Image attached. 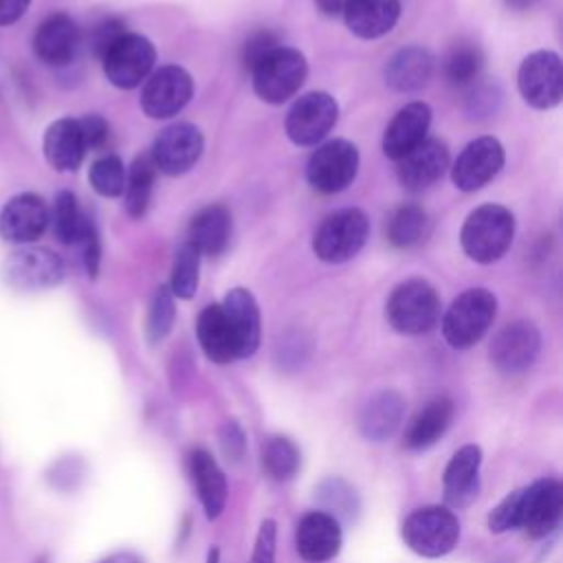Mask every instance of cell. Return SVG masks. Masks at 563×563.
Instances as JSON below:
<instances>
[{"mask_svg":"<svg viewBox=\"0 0 563 563\" xmlns=\"http://www.w3.org/2000/svg\"><path fill=\"white\" fill-rule=\"evenodd\" d=\"M515 235V216L501 205H482L468 213L460 242L464 253L479 264L499 260Z\"/></svg>","mask_w":563,"mask_h":563,"instance_id":"6da1fadb","label":"cell"},{"mask_svg":"<svg viewBox=\"0 0 563 563\" xmlns=\"http://www.w3.org/2000/svg\"><path fill=\"white\" fill-rule=\"evenodd\" d=\"M405 545L424 559L449 554L460 541V521L446 506L416 508L400 528Z\"/></svg>","mask_w":563,"mask_h":563,"instance_id":"7a4b0ae2","label":"cell"},{"mask_svg":"<svg viewBox=\"0 0 563 563\" xmlns=\"http://www.w3.org/2000/svg\"><path fill=\"white\" fill-rule=\"evenodd\" d=\"M497 299L486 288H468L453 299L442 317V334L455 350L475 345L493 325Z\"/></svg>","mask_w":563,"mask_h":563,"instance_id":"3957f363","label":"cell"},{"mask_svg":"<svg viewBox=\"0 0 563 563\" xmlns=\"http://www.w3.org/2000/svg\"><path fill=\"white\" fill-rule=\"evenodd\" d=\"M440 319V297L420 277L398 284L387 299V321L400 334H424Z\"/></svg>","mask_w":563,"mask_h":563,"instance_id":"277c9868","label":"cell"},{"mask_svg":"<svg viewBox=\"0 0 563 563\" xmlns=\"http://www.w3.org/2000/svg\"><path fill=\"white\" fill-rule=\"evenodd\" d=\"M369 233L367 216L361 209H341L330 213L312 238V251L321 262L341 264L352 260Z\"/></svg>","mask_w":563,"mask_h":563,"instance_id":"5b68a950","label":"cell"},{"mask_svg":"<svg viewBox=\"0 0 563 563\" xmlns=\"http://www.w3.org/2000/svg\"><path fill=\"white\" fill-rule=\"evenodd\" d=\"M306 73V59L297 48L277 46L251 70L253 90L266 103H284L301 88Z\"/></svg>","mask_w":563,"mask_h":563,"instance_id":"8992f818","label":"cell"},{"mask_svg":"<svg viewBox=\"0 0 563 563\" xmlns=\"http://www.w3.org/2000/svg\"><path fill=\"white\" fill-rule=\"evenodd\" d=\"M517 493V528L532 539L554 532L563 517V486L554 477L537 479Z\"/></svg>","mask_w":563,"mask_h":563,"instance_id":"52a82bcc","label":"cell"},{"mask_svg":"<svg viewBox=\"0 0 563 563\" xmlns=\"http://www.w3.org/2000/svg\"><path fill=\"white\" fill-rule=\"evenodd\" d=\"M2 279L13 290H44L64 279V264L51 249L22 246L4 260Z\"/></svg>","mask_w":563,"mask_h":563,"instance_id":"ba28073f","label":"cell"},{"mask_svg":"<svg viewBox=\"0 0 563 563\" xmlns=\"http://www.w3.org/2000/svg\"><path fill=\"white\" fill-rule=\"evenodd\" d=\"M101 62H103V73L108 81L117 88L130 90V88H136L143 79H147L156 62V51L147 37L125 31L106 51Z\"/></svg>","mask_w":563,"mask_h":563,"instance_id":"9c48e42d","label":"cell"},{"mask_svg":"<svg viewBox=\"0 0 563 563\" xmlns=\"http://www.w3.org/2000/svg\"><path fill=\"white\" fill-rule=\"evenodd\" d=\"M358 150L345 139L323 143L312 152L306 165V178L321 194L343 191L356 176Z\"/></svg>","mask_w":563,"mask_h":563,"instance_id":"30bf717a","label":"cell"},{"mask_svg":"<svg viewBox=\"0 0 563 563\" xmlns=\"http://www.w3.org/2000/svg\"><path fill=\"white\" fill-rule=\"evenodd\" d=\"M519 92L537 110H550L559 106L563 97V64L552 51H537L528 55L517 75Z\"/></svg>","mask_w":563,"mask_h":563,"instance_id":"8fae6325","label":"cell"},{"mask_svg":"<svg viewBox=\"0 0 563 563\" xmlns=\"http://www.w3.org/2000/svg\"><path fill=\"white\" fill-rule=\"evenodd\" d=\"M541 334L530 321H512L504 325L490 343V361L506 376L523 374L539 356Z\"/></svg>","mask_w":563,"mask_h":563,"instance_id":"7c38bea8","label":"cell"},{"mask_svg":"<svg viewBox=\"0 0 563 563\" xmlns=\"http://www.w3.org/2000/svg\"><path fill=\"white\" fill-rule=\"evenodd\" d=\"M339 106L328 92H308L299 97L286 117V134L297 145L319 143L336 123Z\"/></svg>","mask_w":563,"mask_h":563,"instance_id":"4fadbf2b","label":"cell"},{"mask_svg":"<svg viewBox=\"0 0 563 563\" xmlns=\"http://www.w3.org/2000/svg\"><path fill=\"white\" fill-rule=\"evenodd\" d=\"M191 95V75L180 66H163L145 81L141 108L152 119H167L180 112L189 103Z\"/></svg>","mask_w":563,"mask_h":563,"instance_id":"5bb4252c","label":"cell"},{"mask_svg":"<svg viewBox=\"0 0 563 563\" xmlns=\"http://www.w3.org/2000/svg\"><path fill=\"white\" fill-rule=\"evenodd\" d=\"M202 134L191 123H174L165 128L150 152L154 167L167 176H178L189 172L202 154Z\"/></svg>","mask_w":563,"mask_h":563,"instance_id":"9a60e30c","label":"cell"},{"mask_svg":"<svg viewBox=\"0 0 563 563\" xmlns=\"http://www.w3.org/2000/svg\"><path fill=\"white\" fill-rule=\"evenodd\" d=\"M504 165V147L495 136H479L471 141L451 167V180L462 191L484 187Z\"/></svg>","mask_w":563,"mask_h":563,"instance_id":"2e32d148","label":"cell"},{"mask_svg":"<svg viewBox=\"0 0 563 563\" xmlns=\"http://www.w3.org/2000/svg\"><path fill=\"white\" fill-rule=\"evenodd\" d=\"M48 224L46 202L31 191L9 198L0 209V238L11 244L35 242Z\"/></svg>","mask_w":563,"mask_h":563,"instance_id":"e0dca14e","label":"cell"},{"mask_svg":"<svg viewBox=\"0 0 563 563\" xmlns=\"http://www.w3.org/2000/svg\"><path fill=\"white\" fill-rule=\"evenodd\" d=\"M343 532L334 517L321 510H310L299 519L295 530V548L303 561L325 563L339 554Z\"/></svg>","mask_w":563,"mask_h":563,"instance_id":"ac0fdd59","label":"cell"},{"mask_svg":"<svg viewBox=\"0 0 563 563\" xmlns=\"http://www.w3.org/2000/svg\"><path fill=\"white\" fill-rule=\"evenodd\" d=\"M81 35L77 22L68 13H51L33 35V51L48 66H66L75 59Z\"/></svg>","mask_w":563,"mask_h":563,"instance_id":"d6986e66","label":"cell"},{"mask_svg":"<svg viewBox=\"0 0 563 563\" xmlns=\"http://www.w3.org/2000/svg\"><path fill=\"white\" fill-rule=\"evenodd\" d=\"M396 176L400 185L409 191H422L431 187L449 167V150L438 139H424L411 152L400 156Z\"/></svg>","mask_w":563,"mask_h":563,"instance_id":"ffe728a7","label":"cell"},{"mask_svg":"<svg viewBox=\"0 0 563 563\" xmlns=\"http://www.w3.org/2000/svg\"><path fill=\"white\" fill-rule=\"evenodd\" d=\"M479 466L482 449L477 444H464L451 455L442 477L446 508H466L475 501L479 493Z\"/></svg>","mask_w":563,"mask_h":563,"instance_id":"44dd1931","label":"cell"},{"mask_svg":"<svg viewBox=\"0 0 563 563\" xmlns=\"http://www.w3.org/2000/svg\"><path fill=\"white\" fill-rule=\"evenodd\" d=\"M405 398L396 389H380L369 396L358 411V431L369 442L389 440L402 424Z\"/></svg>","mask_w":563,"mask_h":563,"instance_id":"7402d4cb","label":"cell"},{"mask_svg":"<svg viewBox=\"0 0 563 563\" xmlns=\"http://www.w3.org/2000/svg\"><path fill=\"white\" fill-rule=\"evenodd\" d=\"M238 345V358H249L260 345V308L246 288H231L220 303Z\"/></svg>","mask_w":563,"mask_h":563,"instance_id":"603a6c76","label":"cell"},{"mask_svg":"<svg viewBox=\"0 0 563 563\" xmlns=\"http://www.w3.org/2000/svg\"><path fill=\"white\" fill-rule=\"evenodd\" d=\"M431 123V108L422 101H411L389 121L383 134V152L385 156L398 161L416 145L427 139V130Z\"/></svg>","mask_w":563,"mask_h":563,"instance_id":"cb8c5ba5","label":"cell"},{"mask_svg":"<svg viewBox=\"0 0 563 563\" xmlns=\"http://www.w3.org/2000/svg\"><path fill=\"white\" fill-rule=\"evenodd\" d=\"M189 475L196 486L198 499L202 504L207 519H218L227 506V477L218 462L205 449H194L189 453Z\"/></svg>","mask_w":563,"mask_h":563,"instance_id":"d4e9b609","label":"cell"},{"mask_svg":"<svg viewBox=\"0 0 563 563\" xmlns=\"http://www.w3.org/2000/svg\"><path fill=\"white\" fill-rule=\"evenodd\" d=\"M44 158L57 172H75L86 154V143L79 130L77 119H57L53 121L42 141Z\"/></svg>","mask_w":563,"mask_h":563,"instance_id":"484cf974","label":"cell"},{"mask_svg":"<svg viewBox=\"0 0 563 563\" xmlns=\"http://www.w3.org/2000/svg\"><path fill=\"white\" fill-rule=\"evenodd\" d=\"M433 57L422 46H405L385 66V81L396 92H416L429 84Z\"/></svg>","mask_w":563,"mask_h":563,"instance_id":"4316f807","label":"cell"},{"mask_svg":"<svg viewBox=\"0 0 563 563\" xmlns=\"http://www.w3.org/2000/svg\"><path fill=\"white\" fill-rule=\"evenodd\" d=\"M398 15V0H352L343 11L347 29L363 40H374L389 33Z\"/></svg>","mask_w":563,"mask_h":563,"instance_id":"83f0119b","label":"cell"},{"mask_svg":"<svg viewBox=\"0 0 563 563\" xmlns=\"http://www.w3.org/2000/svg\"><path fill=\"white\" fill-rule=\"evenodd\" d=\"M231 238V213L222 205L202 207L189 222L187 244L200 255H220Z\"/></svg>","mask_w":563,"mask_h":563,"instance_id":"f1b7e54d","label":"cell"},{"mask_svg":"<svg viewBox=\"0 0 563 563\" xmlns=\"http://www.w3.org/2000/svg\"><path fill=\"white\" fill-rule=\"evenodd\" d=\"M196 334L209 361L224 365L238 358V345L220 303H211L198 314Z\"/></svg>","mask_w":563,"mask_h":563,"instance_id":"f546056e","label":"cell"},{"mask_svg":"<svg viewBox=\"0 0 563 563\" xmlns=\"http://www.w3.org/2000/svg\"><path fill=\"white\" fill-rule=\"evenodd\" d=\"M453 416H455V407H453L451 398H446V396L433 398L411 420V424L405 433V446L411 451H422V449L433 446L449 431Z\"/></svg>","mask_w":563,"mask_h":563,"instance_id":"4dcf8cb0","label":"cell"},{"mask_svg":"<svg viewBox=\"0 0 563 563\" xmlns=\"http://www.w3.org/2000/svg\"><path fill=\"white\" fill-rule=\"evenodd\" d=\"M314 501L321 512L334 517L341 521H356L361 512V499L352 484H347L343 477H325L314 488Z\"/></svg>","mask_w":563,"mask_h":563,"instance_id":"1f68e13d","label":"cell"},{"mask_svg":"<svg viewBox=\"0 0 563 563\" xmlns=\"http://www.w3.org/2000/svg\"><path fill=\"white\" fill-rule=\"evenodd\" d=\"M154 174L156 167L150 158V152L136 156L130 172H125V211L132 218H141L147 211L154 187Z\"/></svg>","mask_w":563,"mask_h":563,"instance_id":"d6a6232c","label":"cell"},{"mask_svg":"<svg viewBox=\"0 0 563 563\" xmlns=\"http://www.w3.org/2000/svg\"><path fill=\"white\" fill-rule=\"evenodd\" d=\"M427 229V211L420 205H402L387 222V240L396 249H411L424 240Z\"/></svg>","mask_w":563,"mask_h":563,"instance_id":"836d02e7","label":"cell"},{"mask_svg":"<svg viewBox=\"0 0 563 563\" xmlns=\"http://www.w3.org/2000/svg\"><path fill=\"white\" fill-rule=\"evenodd\" d=\"M86 218L88 216L79 209V202H77L75 194L59 191L55 196L48 220L53 222V233L62 244H77L79 242Z\"/></svg>","mask_w":563,"mask_h":563,"instance_id":"e575fe53","label":"cell"},{"mask_svg":"<svg viewBox=\"0 0 563 563\" xmlns=\"http://www.w3.org/2000/svg\"><path fill=\"white\" fill-rule=\"evenodd\" d=\"M482 68L484 53L473 42H457L444 59V75L455 86H473L479 79Z\"/></svg>","mask_w":563,"mask_h":563,"instance_id":"d590c367","label":"cell"},{"mask_svg":"<svg viewBox=\"0 0 563 563\" xmlns=\"http://www.w3.org/2000/svg\"><path fill=\"white\" fill-rule=\"evenodd\" d=\"M264 468L268 471V475L277 482H288L299 473L301 466V453L297 449V444L290 438L284 435H275L266 442L264 446V455H262Z\"/></svg>","mask_w":563,"mask_h":563,"instance_id":"8d00e7d4","label":"cell"},{"mask_svg":"<svg viewBox=\"0 0 563 563\" xmlns=\"http://www.w3.org/2000/svg\"><path fill=\"white\" fill-rule=\"evenodd\" d=\"M198 271H200V253L191 244H183L176 251L169 277V292L180 299H191L198 290Z\"/></svg>","mask_w":563,"mask_h":563,"instance_id":"74e56055","label":"cell"},{"mask_svg":"<svg viewBox=\"0 0 563 563\" xmlns=\"http://www.w3.org/2000/svg\"><path fill=\"white\" fill-rule=\"evenodd\" d=\"M90 185L99 196L117 198L125 189V167L117 154H103L90 165Z\"/></svg>","mask_w":563,"mask_h":563,"instance_id":"f35d334b","label":"cell"},{"mask_svg":"<svg viewBox=\"0 0 563 563\" xmlns=\"http://www.w3.org/2000/svg\"><path fill=\"white\" fill-rule=\"evenodd\" d=\"M174 317H176L174 295L169 292L167 286H158L154 290V297H152V303H150V310H147L145 332H147L150 343H158L169 334Z\"/></svg>","mask_w":563,"mask_h":563,"instance_id":"ab89813d","label":"cell"},{"mask_svg":"<svg viewBox=\"0 0 563 563\" xmlns=\"http://www.w3.org/2000/svg\"><path fill=\"white\" fill-rule=\"evenodd\" d=\"M277 46H279V44H277L275 33H271V31H266V29L255 31V33H251V35L244 40L242 51H240V62H242V66L251 73V70H253L268 53H273Z\"/></svg>","mask_w":563,"mask_h":563,"instance_id":"60d3db41","label":"cell"},{"mask_svg":"<svg viewBox=\"0 0 563 563\" xmlns=\"http://www.w3.org/2000/svg\"><path fill=\"white\" fill-rule=\"evenodd\" d=\"M81 246V257H84V268L88 273L90 279H95L99 275V262H101V242H99V233L97 227L92 222V218H86V224L81 229L79 242Z\"/></svg>","mask_w":563,"mask_h":563,"instance_id":"b9f144b4","label":"cell"},{"mask_svg":"<svg viewBox=\"0 0 563 563\" xmlns=\"http://www.w3.org/2000/svg\"><path fill=\"white\" fill-rule=\"evenodd\" d=\"M218 442L227 460L240 462L246 455V433L238 420L222 422L218 431Z\"/></svg>","mask_w":563,"mask_h":563,"instance_id":"7bdbcfd3","label":"cell"},{"mask_svg":"<svg viewBox=\"0 0 563 563\" xmlns=\"http://www.w3.org/2000/svg\"><path fill=\"white\" fill-rule=\"evenodd\" d=\"M125 33V24L119 18H106L90 31V48L101 59L106 51Z\"/></svg>","mask_w":563,"mask_h":563,"instance_id":"ee69618b","label":"cell"},{"mask_svg":"<svg viewBox=\"0 0 563 563\" xmlns=\"http://www.w3.org/2000/svg\"><path fill=\"white\" fill-rule=\"evenodd\" d=\"M275 550H277V523L273 519H264L255 534L251 563H275Z\"/></svg>","mask_w":563,"mask_h":563,"instance_id":"f6af8a7d","label":"cell"},{"mask_svg":"<svg viewBox=\"0 0 563 563\" xmlns=\"http://www.w3.org/2000/svg\"><path fill=\"white\" fill-rule=\"evenodd\" d=\"M86 150H101L110 139V125L101 114H86L84 119H77Z\"/></svg>","mask_w":563,"mask_h":563,"instance_id":"bcb514c9","label":"cell"},{"mask_svg":"<svg viewBox=\"0 0 563 563\" xmlns=\"http://www.w3.org/2000/svg\"><path fill=\"white\" fill-rule=\"evenodd\" d=\"M29 4L31 0H0V26L18 22L26 13Z\"/></svg>","mask_w":563,"mask_h":563,"instance_id":"7dc6e473","label":"cell"},{"mask_svg":"<svg viewBox=\"0 0 563 563\" xmlns=\"http://www.w3.org/2000/svg\"><path fill=\"white\" fill-rule=\"evenodd\" d=\"M352 0H314L317 9L325 15H336V13H343L345 7L350 4Z\"/></svg>","mask_w":563,"mask_h":563,"instance_id":"c3c4849f","label":"cell"},{"mask_svg":"<svg viewBox=\"0 0 563 563\" xmlns=\"http://www.w3.org/2000/svg\"><path fill=\"white\" fill-rule=\"evenodd\" d=\"M99 563H145V561L134 552H114V554H108L106 559H101Z\"/></svg>","mask_w":563,"mask_h":563,"instance_id":"681fc988","label":"cell"},{"mask_svg":"<svg viewBox=\"0 0 563 563\" xmlns=\"http://www.w3.org/2000/svg\"><path fill=\"white\" fill-rule=\"evenodd\" d=\"M506 4L512 9H528L532 4V0H506Z\"/></svg>","mask_w":563,"mask_h":563,"instance_id":"f907efd6","label":"cell"},{"mask_svg":"<svg viewBox=\"0 0 563 563\" xmlns=\"http://www.w3.org/2000/svg\"><path fill=\"white\" fill-rule=\"evenodd\" d=\"M218 561H220V552H218V548H211L207 554V563H218Z\"/></svg>","mask_w":563,"mask_h":563,"instance_id":"816d5d0a","label":"cell"}]
</instances>
